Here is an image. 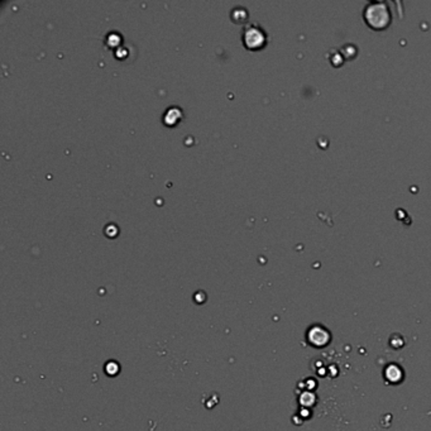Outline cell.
<instances>
[{
	"label": "cell",
	"instance_id": "6da1fadb",
	"mask_svg": "<svg viewBox=\"0 0 431 431\" xmlns=\"http://www.w3.org/2000/svg\"><path fill=\"white\" fill-rule=\"evenodd\" d=\"M364 20L371 28L385 29L391 23V11L385 1H372L364 8Z\"/></svg>",
	"mask_w": 431,
	"mask_h": 431
},
{
	"label": "cell",
	"instance_id": "7a4b0ae2",
	"mask_svg": "<svg viewBox=\"0 0 431 431\" xmlns=\"http://www.w3.org/2000/svg\"><path fill=\"white\" fill-rule=\"evenodd\" d=\"M307 341L311 344L312 347L321 348L330 341V333L325 327L320 326V325H315V326L308 329Z\"/></svg>",
	"mask_w": 431,
	"mask_h": 431
},
{
	"label": "cell",
	"instance_id": "3957f363",
	"mask_svg": "<svg viewBox=\"0 0 431 431\" xmlns=\"http://www.w3.org/2000/svg\"><path fill=\"white\" fill-rule=\"evenodd\" d=\"M244 42L249 48H258V47L263 46L266 42L265 32L260 28L251 25L249 28H247L246 33H244Z\"/></svg>",
	"mask_w": 431,
	"mask_h": 431
},
{
	"label": "cell",
	"instance_id": "277c9868",
	"mask_svg": "<svg viewBox=\"0 0 431 431\" xmlns=\"http://www.w3.org/2000/svg\"><path fill=\"white\" fill-rule=\"evenodd\" d=\"M402 376H404V374H402L401 367H399L397 364H390L385 371L386 379L391 383L400 382L402 379Z\"/></svg>",
	"mask_w": 431,
	"mask_h": 431
},
{
	"label": "cell",
	"instance_id": "5b68a950",
	"mask_svg": "<svg viewBox=\"0 0 431 431\" xmlns=\"http://www.w3.org/2000/svg\"><path fill=\"white\" fill-rule=\"evenodd\" d=\"M120 364L117 360H108L104 366V372L108 377H115L120 373Z\"/></svg>",
	"mask_w": 431,
	"mask_h": 431
},
{
	"label": "cell",
	"instance_id": "8992f818",
	"mask_svg": "<svg viewBox=\"0 0 431 431\" xmlns=\"http://www.w3.org/2000/svg\"><path fill=\"white\" fill-rule=\"evenodd\" d=\"M430 415H431V412H430Z\"/></svg>",
	"mask_w": 431,
	"mask_h": 431
}]
</instances>
